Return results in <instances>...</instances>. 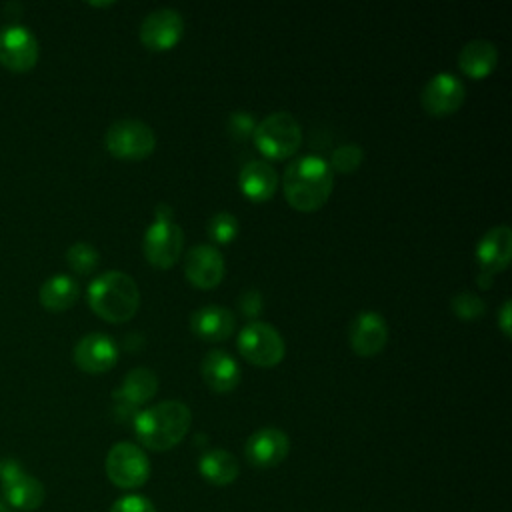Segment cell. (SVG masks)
Masks as SVG:
<instances>
[{"mask_svg": "<svg viewBox=\"0 0 512 512\" xmlns=\"http://www.w3.org/2000/svg\"><path fill=\"white\" fill-rule=\"evenodd\" d=\"M282 186L292 208L298 212H314L330 198L334 188V172L324 158L304 154L286 166Z\"/></svg>", "mask_w": 512, "mask_h": 512, "instance_id": "cell-1", "label": "cell"}, {"mask_svg": "<svg viewBox=\"0 0 512 512\" xmlns=\"http://www.w3.org/2000/svg\"><path fill=\"white\" fill-rule=\"evenodd\" d=\"M192 424L190 408L180 400H164L136 412L132 426L140 444L154 452H164L182 442Z\"/></svg>", "mask_w": 512, "mask_h": 512, "instance_id": "cell-2", "label": "cell"}, {"mask_svg": "<svg viewBox=\"0 0 512 512\" xmlns=\"http://www.w3.org/2000/svg\"><path fill=\"white\" fill-rule=\"evenodd\" d=\"M88 306L108 322L130 320L140 304V290L132 276L122 270H108L96 276L86 292Z\"/></svg>", "mask_w": 512, "mask_h": 512, "instance_id": "cell-3", "label": "cell"}, {"mask_svg": "<svg viewBox=\"0 0 512 512\" xmlns=\"http://www.w3.org/2000/svg\"><path fill=\"white\" fill-rule=\"evenodd\" d=\"M256 148L266 156V158H288L292 156L300 144H302V128L298 120L284 110L272 112L264 116L254 132H252Z\"/></svg>", "mask_w": 512, "mask_h": 512, "instance_id": "cell-4", "label": "cell"}, {"mask_svg": "<svg viewBox=\"0 0 512 512\" xmlns=\"http://www.w3.org/2000/svg\"><path fill=\"white\" fill-rule=\"evenodd\" d=\"M106 150L122 160H142L152 154L156 134L150 124L136 118H122L108 126L104 136Z\"/></svg>", "mask_w": 512, "mask_h": 512, "instance_id": "cell-5", "label": "cell"}, {"mask_svg": "<svg viewBox=\"0 0 512 512\" xmlns=\"http://www.w3.org/2000/svg\"><path fill=\"white\" fill-rule=\"evenodd\" d=\"M236 346L250 364L260 368L276 366L286 352V344L280 332L272 324L260 320H252L240 330Z\"/></svg>", "mask_w": 512, "mask_h": 512, "instance_id": "cell-6", "label": "cell"}, {"mask_svg": "<svg viewBox=\"0 0 512 512\" xmlns=\"http://www.w3.org/2000/svg\"><path fill=\"white\" fill-rule=\"evenodd\" d=\"M104 468L108 480L122 490L140 488L150 476V460L134 442L114 444L106 454Z\"/></svg>", "mask_w": 512, "mask_h": 512, "instance_id": "cell-7", "label": "cell"}, {"mask_svg": "<svg viewBox=\"0 0 512 512\" xmlns=\"http://www.w3.org/2000/svg\"><path fill=\"white\" fill-rule=\"evenodd\" d=\"M184 232L172 218H154L146 228L142 248L146 260L156 268H170L180 258Z\"/></svg>", "mask_w": 512, "mask_h": 512, "instance_id": "cell-8", "label": "cell"}, {"mask_svg": "<svg viewBox=\"0 0 512 512\" xmlns=\"http://www.w3.org/2000/svg\"><path fill=\"white\" fill-rule=\"evenodd\" d=\"M38 40L26 26H6L0 32V64L16 74L28 72L38 62Z\"/></svg>", "mask_w": 512, "mask_h": 512, "instance_id": "cell-9", "label": "cell"}, {"mask_svg": "<svg viewBox=\"0 0 512 512\" xmlns=\"http://www.w3.org/2000/svg\"><path fill=\"white\" fill-rule=\"evenodd\" d=\"M466 98V88L462 80L450 72H438L422 88L420 102L430 116L454 114Z\"/></svg>", "mask_w": 512, "mask_h": 512, "instance_id": "cell-10", "label": "cell"}, {"mask_svg": "<svg viewBox=\"0 0 512 512\" xmlns=\"http://www.w3.org/2000/svg\"><path fill=\"white\" fill-rule=\"evenodd\" d=\"M290 452V440L286 432L274 426H264L252 432L244 444V456L254 468H274Z\"/></svg>", "mask_w": 512, "mask_h": 512, "instance_id": "cell-11", "label": "cell"}, {"mask_svg": "<svg viewBox=\"0 0 512 512\" xmlns=\"http://www.w3.org/2000/svg\"><path fill=\"white\" fill-rule=\"evenodd\" d=\"M184 34V20L174 8H156L140 24V42L150 50H170Z\"/></svg>", "mask_w": 512, "mask_h": 512, "instance_id": "cell-12", "label": "cell"}, {"mask_svg": "<svg viewBox=\"0 0 512 512\" xmlns=\"http://www.w3.org/2000/svg\"><path fill=\"white\" fill-rule=\"evenodd\" d=\"M184 274L196 288L208 290L224 278V258L212 244H196L186 252Z\"/></svg>", "mask_w": 512, "mask_h": 512, "instance_id": "cell-13", "label": "cell"}, {"mask_svg": "<svg viewBox=\"0 0 512 512\" xmlns=\"http://www.w3.org/2000/svg\"><path fill=\"white\" fill-rule=\"evenodd\" d=\"M118 360L116 342L104 332H90L74 346V362L80 370L90 374L108 372Z\"/></svg>", "mask_w": 512, "mask_h": 512, "instance_id": "cell-14", "label": "cell"}, {"mask_svg": "<svg viewBox=\"0 0 512 512\" xmlns=\"http://www.w3.org/2000/svg\"><path fill=\"white\" fill-rule=\"evenodd\" d=\"M348 340L358 356L378 354L388 342V324L384 316L374 310L360 312L350 324Z\"/></svg>", "mask_w": 512, "mask_h": 512, "instance_id": "cell-15", "label": "cell"}, {"mask_svg": "<svg viewBox=\"0 0 512 512\" xmlns=\"http://www.w3.org/2000/svg\"><path fill=\"white\" fill-rule=\"evenodd\" d=\"M512 258V230L508 224L492 226L476 244V262L482 272L498 274Z\"/></svg>", "mask_w": 512, "mask_h": 512, "instance_id": "cell-16", "label": "cell"}, {"mask_svg": "<svg viewBox=\"0 0 512 512\" xmlns=\"http://www.w3.org/2000/svg\"><path fill=\"white\" fill-rule=\"evenodd\" d=\"M156 390H158L156 374L150 368L136 366L124 376L120 388L114 390L112 396L120 414H126V412L136 414V408L152 400Z\"/></svg>", "mask_w": 512, "mask_h": 512, "instance_id": "cell-17", "label": "cell"}, {"mask_svg": "<svg viewBox=\"0 0 512 512\" xmlns=\"http://www.w3.org/2000/svg\"><path fill=\"white\" fill-rule=\"evenodd\" d=\"M234 328L236 316L232 310L218 304L200 306L190 314V330L206 342H222L232 336Z\"/></svg>", "mask_w": 512, "mask_h": 512, "instance_id": "cell-18", "label": "cell"}, {"mask_svg": "<svg viewBox=\"0 0 512 512\" xmlns=\"http://www.w3.org/2000/svg\"><path fill=\"white\" fill-rule=\"evenodd\" d=\"M202 378L214 392H230L240 384L242 372L238 362L224 350H210L200 364Z\"/></svg>", "mask_w": 512, "mask_h": 512, "instance_id": "cell-19", "label": "cell"}, {"mask_svg": "<svg viewBox=\"0 0 512 512\" xmlns=\"http://www.w3.org/2000/svg\"><path fill=\"white\" fill-rule=\"evenodd\" d=\"M238 186L246 198L264 202L274 196L278 186V174L266 160H248L238 174Z\"/></svg>", "mask_w": 512, "mask_h": 512, "instance_id": "cell-20", "label": "cell"}, {"mask_svg": "<svg viewBox=\"0 0 512 512\" xmlns=\"http://www.w3.org/2000/svg\"><path fill=\"white\" fill-rule=\"evenodd\" d=\"M498 64V50L490 40L476 38L462 46L458 54L460 70L470 78L488 76Z\"/></svg>", "mask_w": 512, "mask_h": 512, "instance_id": "cell-21", "label": "cell"}, {"mask_svg": "<svg viewBox=\"0 0 512 512\" xmlns=\"http://www.w3.org/2000/svg\"><path fill=\"white\" fill-rule=\"evenodd\" d=\"M198 470H200V476L212 486H228L240 474L236 456L224 448H214L204 452L198 462Z\"/></svg>", "mask_w": 512, "mask_h": 512, "instance_id": "cell-22", "label": "cell"}, {"mask_svg": "<svg viewBox=\"0 0 512 512\" xmlns=\"http://www.w3.org/2000/svg\"><path fill=\"white\" fill-rule=\"evenodd\" d=\"M80 288L78 282L66 274H56L50 276L38 292V300L42 304V308L50 310V312H62L68 310L70 306H74V302L78 300Z\"/></svg>", "mask_w": 512, "mask_h": 512, "instance_id": "cell-23", "label": "cell"}, {"mask_svg": "<svg viewBox=\"0 0 512 512\" xmlns=\"http://www.w3.org/2000/svg\"><path fill=\"white\" fill-rule=\"evenodd\" d=\"M2 486H4V498L8 500L10 506L18 510H36L46 496L42 482L24 472Z\"/></svg>", "mask_w": 512, "mask_h": 512, "instance_id": "cell-24", "label": "cell"}, {"mask_svg": "<svg viewBox=\"0 0 512 512\" xmlns=\"http://www.w3.org/2000/svg\"><path fill=\"white\" fill-rule=\"evenodd\" d=\"M98 262H100L98 250L88 242H74L66 250V264L76 274H90L98 266Z\"/></svg>", "mask_w": 512, "mask_h": 512, "instance_id": "cell-25", "label": "cell"}, {"mask_svg": "<svg viewBox=\"0 0 512 512\" xmlns=\"http://www.w3.org/2000/svg\"><path fill=\"white\" fill-rule=\"evenodd\" d=\"M238 230L240 222L230 212H216L206 224V232L216 244H230L238 236Z\"/></svg>", "mask_w": 512, "mask_h": 512, "instance_id": "cell-26", "label": "cell"}, {"mask_svg": "<svg viewBox=\"0 0 512 512\" xmlns=\"http://www.w3.org/2000/svg\"><path fill=\"white\" fill-rule=\"evenodd\" d=\"M362 158H364V150H362L358 144L348 142V144L338 146V148L332 152L328 164H330L332 172L336 170V172H340V174H350V172H354V170L360 166Z\"/></svg>", "mask_w": 512, "mask_h": 512, "instance_id": "cell-27", "label": "cell"}, {"mask_svg": "<svg viewBox=\"0 0 512 512\" xmlns=\"http://www.w3.org/2000/svg\"><path fill=\"white\" fill-rule=\"evenodd\" d=\"M450 308L460 320L470 322V320H476L478 316H482L486 312V302L480 296H476L474 292H458L450 300Z\"/></svg>", "mask_w": 512, "mask_h": 512, "instance_id": "cell-28", "label": "cell"}, {"mask_svg": "<svg viewBox=\"0 0 512 512\" xmlns=\"http://www.w3.org/2000/svg\"><path fill=\"white\" fill-rule=\"evenodd\" d=\"M254 128H256V122H254L252 114L246 112V110H236V112H232L230 118H228V132H230L234 138L244 140L246 136H250V134L254 132Z\"/></svg>", "mask_w": 512, "mask_h": 512, "instance_id": "cell-29", "label": "cell"}, {"mask_svg": "<svg viewBox=\"0 0 512 512\" xmlns=\"http://www.w3.org/2000/svg\"><path fill=\"white\" fill-rule=\"evenodd\" d=\"M108 512H156V508L146 496L128 494V496L116 500Z\"/></svg>", "mask_w": 512, "mask_h": 512, "instance_id": "cell-30", "label": "cell"}, {"mask_svg": "<svg viewBox=\"0 0 512 512\" xmlns=\"http://www.w3.org/2000/svg\"><path fill=\"white\" fill-rule=\"evenodd\" d=\"M238 306L242 308V312L248 316V318H254L260 314L262 310V296L256 288H248L240 298H238Z\"/></svg>", "mask_w": 512, "mask_h": 512, "instance_id": "cell-31", "label": "cell"}, {"mask_svg": "<svg viewBox=\"0 0 512 512\" xmlns=\"http://www.w3.org/2000/svg\"><path fill=\"white\" fill-rule=\"evenodd\" d=\"M20 474H22V468H20V464L16 460H12V458L0 460V480H2V484L14 480Z\"/></svg>", "mask_w": 512, "mask_h": 512, "instance_id": "cell-32", "label": "cell"}, {"mask_svg": "<svg viewBox=\"0 0 512 512\" xmlns=\"http://www.w3.org/2000/svg\"><path fill=\"white\" fill-rule=\"evenodd\" d=\"M510 308H512V302L510 300H504L502 302V308L498 312V326L502 330V334L506 338H510V332H512V314H510Z\"/></svg>", "mask_w": 512, "mask_h": 512, "instance_id": "cell-33", "label": "cell"}, {"mask_svg": "<svg viewBox=\"0 0 512 512\" xmlns=\"http://www.w3.org/2000/svg\"><path fill=\"white\" fill-rule=\"evenodd\" d=\"M476 282L480 284V288H488V286H490V282H492V274L480 272V276H478V280H476Z\"/></svg>", "mask_w": 512, "mask_h": 512, "instance_id": "cell-34", "label": "cell"}, {"mask_svg": "<svg viewBox=\"0 0 512 512\" xmlns=\"http://www.w3.org/2000/svg\"><path fill=\"white\" fill-rule=\"evenodd\" d=\"M0 512H8V510H6V508L0 504Z\"/></svg>", "mask_w": 512, "mask_h": 512, "instance_id": "cell-35", "label": "cell"}]
</instances>
